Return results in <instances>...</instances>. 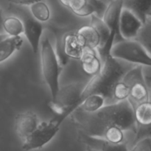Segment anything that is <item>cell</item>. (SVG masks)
Masks as SVG:
<instances>
[{
	"instance_id": "30bf717a",
	"label": "cell",
	"mask_w": 151,
	"mask_h": 151,
	"mask_svg": "<svg viewBox=\"0 0 151 151\" xmlns=\"http://www.w3.org/2000/svg\"><path fill=\"white\" fill-rule=\"evenodd\" d=\"M22 23L24 27L23 33L30 45L32 52L36 55L39 50L40 41L44 29L42 24L30 15H25L23 17Z\"/></svg>"
},
{
	"instance_id": "f1b7e54d",
	"label": "cell",
	"mask_w": 151,
	"mask_h": 151,
	"mask_svg": "<svg viewBox=\"0 0 151 151\" xmlns=\"http://www.w3.org/2000/svg\"><path fill=\"white\" fill-rule=\"evenodd\" d=\"M88 151H97V150H91V149H89Z\"/></svg>"
},
{
	"instance_id": "7a4b0ae2",
	"label": "cell",
	"mask_w": 151,
	"mask_h": 151,
	"mask_svg": "<svg viewBox=\"0 0 151 151\" xmlns=\"http://www.w3.org/2000/svg\"><path fill=\"white\" fill-rule=\"evenodd\" d=\"M102 63L100 73L93 76L86 85L81 94L80 106L87 97L94 94L103 95L106 99V105L114 103L112 98L114 87L128 71L136 66L114 58L111 55L107 56Z\"/></svg>"
},
{
	"instance_id": "9a60e30c",
	"label": "cell",
	"mask_w": 151,
	"mask_h": 151,
	"mask_svg": "<svg viewBox=\"0 0 151 151\" xmlns=\"http://www.w3.org/2000/svg\"><path fill=\"white\" fill-rule=\"evenodd\" d=\"M122 8L132 12L144 24L151 12V0H122Z\"/></svg>"
},
{
	"instance_id": "7c38bea8",
	"label": "cell",
	"mask_w": 151,
	"mask_h": 151,
	"mask_svg": "<svg viewBox=\"0 0 151 151\" xmlns=\"http://www.w3.org/2000/svg\"><path fill=\"white\" fill-rule=\"evenodd\" d=\"M79 137L81 142L91 150L97 151H129L128 142L121 144H113L103 139L87 136L81 131L79 132Z\"/></svg>"
},
{
	"instance_id": "52a82bcc",
	"label": "cell",
	"mask_w": 151,
	"mask_h": 151,
	"mask_svg": "<svg viewBox=\"0 0 151 151\" xmlns=\"http://www.w3.org/2000/svg\"><path fill=\"white\" fill-rule=\"evenodd\" d=\"M122 80L129 86L128 100L133 107L150 100V92L145 79L143 66L133 67L124 75Z\"/></svg>"
},
{
	"instance_id": "6da1fadb",
	"label": "cell",
	"mask_w": 151,
	"mask_h": 151,
	"mask_svg": "<svg viewBox=\"0 0 151 151\" xmlns=\"http://www.w3.org/2000/svg\"><path fill=\"white\" fill-rule=\"evenodd\" d=\"M70 116L80 131L89 137L101 139L105 130L112 125L125 132L137 133L134 107L128 100L106 105L94 113L78 108Z\"/></svg>"
},
{
	"instance_id": "1f68e13d",
	"label": "cell",
	"mask_w": 151,
	"mask_h": 151,
	"mask_svg": "<svg viewBox=\"0 0 151 151\" xmlns=\"http://www.w3.org/2000/svg\"><path fill=\"white\" fill-rule=\"evenodd\" d=\"M102 1H104V0H102Z\"/></svg>"
},
{
	"instance_id": "5bb4252c",
	"label": "cell",
	"mask_w": 151,
	"mask_h": 151,
	"mask_svg": "<svg viewBox=\"0 0 151 151\" xmlns=\"http://www.w3.org/2000/svg\"><path fill=\"white\" fill-rule=\"evenodd\" d=\"M137 125L136 136L145 129L151 128V100L143 102L134 107Z\"/></svg>"
},
{
	"instance_id": "603a6c76",
	"label": "cell",
	"mask_w": 151,
	"mask_h": 151,
	"mask_svg": "<svg viewBox=\"0 0 151 151\" xmlns=\"http://www.w3.org/2000/svg\"><path fill=\"white\" fill-rule=\"evenodd\" d=\"M30 12L32 17L41 23L47 22L50 18V8L42 1L30 5Z\"/></svg>"
},
{
	"instance_id": "ba28073f",
	"label": "cell",
	"mask_w": 151,
	"mask_h": 151,
	"mask_svg": "<svg viewBox=\"0 0 151 151\" xmlns=\"http://www.w3.org/2000/svg\"><path fill=\"white\" fill-rule=\"evenodd\" d=\"M85 47L76 32H68L62 38L61 43H57L56 55L60 66L67 62L68 58L81 60Z\"/></svg>"
},
{
	"instance_id": "44dd1931",
	"label": "cell",
	"mask_w": 151,
	"mask_h": 151,
	"mask_svg": "<svg viewBox=\"0 0 151 151\" xmlns=\"http://www.w3.org/2000/svg\"><path fill=\"white\" fill-rule=\"evenodd\" d=\"M68 8L70 9L75 15L81 17L91 16L94 14V9L87 0H70Z\"/></svg>"
},
{
	"instance_id": "f546056e",
	"label": "cell",
	"mask_w": 151,
	"mask_h": 151,
	"mask_svg": "<svg viewBox=\"0 0 151 151\" xmlns=\"http://www.w3.org/2000/svg\"><path fill=\"white\" fill-rule=\"evenodd\" d=\"M148 17H151V12L150 13H149V15H148Z\"/></svg>"
},
{
	"instance_id": "9c48e42d",
	"label": "cell",
	"mask_w": 151,
	"mask_h": 151,
	"mask_svg": "<svg viewBox=\"0 0 151 151\" xmlns=\"http://www.w3.org/2000/svg\"><path fill=\"white\" fill-rule=\"evenodd\" d=\"M143 23L128 9L122 8L118 24L119 34L122 40H135Z\"/></svg>"
},
{
	"instance_id": "5b68a950",
	"label": "cell",
	"mask_w": 151,
	"mask_h": 151,
	"mask_svg": "<svg viewBox=\"0 0 151 151\" xmlns=\"http://www.w3.org/2000/svg\"><path fill=\"white\" fill-rule=\"evenodd\" d=\"M110 55L114 58L136 66L151 67V56L136 40H122L115 42Z\"/></svg>"
},
{
	"instance_id": "d6986e66",
	"label": "cell",
	"mask_w": 151,
	"mask_h": 151,
	"mask_svg": "<svg viewBox=\"0 0 151 151\" xmlns=\"http://www.w3.org/2000/svg\"><path fill=\"white\" fill-rule=\"evenodd\" d=\"M2 29L5 34L10 37L20 36L24 32L22 21L15 16H10L3 20Z\"/></svg>"
},
{
	"instance_id": "277c9868",
	"label": "cell",
	"mask_w": 151,
	"mask_h": 151,
	"mask_svg": "<svg viewBox=\"0 0 151 151\" xmlns=\"http://www.w3.org/2000/svg\"><path fill=\"white\" fill-rule=\"evenodd\" d=\"M41 63L43 77L53 100L60 88L59 77L62 66L59 63L55 50L47 37L41 42Z\"/></svg>"
},
{
	"instance_id": "2e32d148",
	"label": "cell",
	"mask_w": 151,
	"mask_h": 151,
	"mask_svg": "<svg viewBox=\"0 0 151 151\" xmlns=\"http://www.w3.org/2000/svg\"><path fill=\"white\" fill-rule=\"evenodd\" d=\"M85 47L97 50L100 46V36L95 29L90 25H85L76 32Z\"/></svg>"
},
{
	"instance_id": "484cf974",
	"label": "cell",
	"mask_w": 151,
	"mask_h": 151,
	"mask_svg": "<svg viewBox=\"0 0 151 151\" xmlns=\"http://www.w3.org/2000/svg\"><path fill=\"white\" fill-rule=\"evenodd\" d=\"M41 1L42 0H8L9 2L19 5H32L35 3Z\"/></svg>"
},
{
	"instance_id": "ac0fdd59",
	"label": "cell",
	"mask_w": 151,
	"mask_h": 151,
	"mask_svg": "<svg viewBox=\"0 0 151 151\" xmlns=\"http://www.w3.org/2000/svg\"><path fill=\"white\" fill-rule=\"evenodd\" d=\"M106 105V99L103 95L94 94L87 97L78 108L87 113H94L100 110Z\"/></svg>"
},
{
	"instance_id": "3957f363",
	"label": "cell",
	"mask_w": 151,
	"mask_h": 151,
	"mask_svg": "<svg viewBox=\"0 0 151 151\" xmlns=\"http://www.w3.org/2000/svg\"><path fill=\"white\" fill-rule=\"evenodd\" d=\"M86 85L78 82L60 87L55 98L49 103V107L63 121L80 106V100Z\"/></svg>"
},
{
	"instance_id": "ffe728a7",
	"label": "cell",
	"mask_w": 151,
	"mask_h": 151,
	"mask_svg": "<svg viewBox=\"0 0 151 151\" xmlns=\"http://www.w3.org/2000/svg\"><path fill=\"white\" fill-rule=\"evenodd\" d=\"M135 40L151 56V17L147 18Z\"/></svg>"
},
{
	"instance_id": "d4e9b609",
	"label": "cell",
	"mask_w": 151,
	"mask_h": 151,
	"mask_svg": "<svg viewBox=\"0 0 151 151\" xmlns=\"http://www.w3.org/2000/svg\"><path fill=\"white\" fill-rule=\"evenodd\" d=\"M90 5L94 9V14L100 18H103L108 4L102 0H87Z\"/></svg>"
},
{
	"instance_id": "cb8c5ba5",
	"label": "cell",
	"mask_w": 151,
	"mask_h": 151,
	"mask_svg": "<svg viewBox=\"0 0 151 151\" xmlns=\"http://www.w3.org/2000/svg\"><path fill=\"white\" fill-rule=\"evenodd\" d=\"M129 151H151V137H144L134 143Z\"/></svg>"
},
{
	"instance_id": "e0dca14e",
	"label": "cell",
	"mask_w": 151,
	"mask_h": 151,
	"mask_svg": "<svg viewBox=\"0 0 151 151\" xmlns=\"http://www.w3.org/2000/svg\"><path fill=\"white\" fill-rule=\"evenodd\" d=\"M21 36H7L0 42V63L10 57L16 51L19 50L23 44Z\"/></svg>"
},
{
	"instance_id": "4dcf8cb0",
	"label": "cell",
	"mask_w": 151,
	"mask_h": 151,
	"mask_svg": "<svg viewBox=\"0 0 151 151\" xmlns=\"http://www.w3.org/2000/svg\"><path fill=\"white\" fill-rule=\"evenodd\" d=\"M120 1H122V0H120Z\"/></svg>"
},
{
	"instance_id": "4fadbf2b",
	"label": "cell",
	"mask_w": 151,
	"mask_h": 151,
	"mask_svg": "<svg viewBox=\"0 0 151 151\" xmlns=\"http://www.w3.org/2000/svg\"><path fill=\"white\" fill-rule=\"evenodd\" d=\"M80 60L83 70L86 75L93 77L101 71L103 63L96 50L85 47Z\"/></svg>"
},
{
	"instance_id": "7402d4cb",
	"label": "cell",
	"mask_w": 151,
	"mask_h": 151,
	"mask_svg": "<svg viewBox=\"0 0 151 151\" xmlns=\"http://www.w3.org/2000/svg\"><path fill=\"white\" fill-rule=\"evenodd\" d=\"M125 131L117 126L112 125L105 130L101 139L113 144H121L127 142L125 140Z\"/></svg>"
},
{
	"instance_id": "8992f818",
	"label": "cell",
	"mask_w": 151,
	"mask_h": 151,
	"mask_svg": "<svg viewBox=\"0 0 151 151\" xmlns=\"http://www.w3.org/2000/svg\"><path fill=\"white\" fill-rule=\"evenodd\" d=\"M62 122L58 116L49 122H39L36 129L22 142V149L25 151L37 150L48 144L59 131Z\"/></svg>"
},
{
	"instance_id": "8fae6325",
	"label": "cell",
	"mask_w": 151,
	"mask_h": 151,
	"mask_svg": "<svg viewBox=\"0 0 151 151\" xmlns=\"http://www.w3.org/2000/svg\"><path fill=\"white\" fill-rule=\"evenodd\" d=\"M38 124V116L33 112L26 111L19 114L15 119V131L23 142L36 129Z\"/></svg>"
},
{
	"instance_id": "83f0119b",
	"label": "cell",
	"mask_w": 151,
	"mask_h": 151,
	"mask_svg": "<svg viewBox=\"0 0 151 151\" xmlns=\"http://www.w3.org/2000/svg\"><path fill=\"white\" fill-rule=\"evenodd\" d=\"M7 36H8V35H7V34H0V42H1L2 40H4L5 38H7Z\"/></svg>"
},
{
	"instance_id": "4316f807",
	"label": "cell",
	"mask_w": 151,
	"mask_h": 151,
	"mask_svg": "<svg viewBox=\"0 0 151 151\" xmlns=\"http://www.w3.org/2000/svg\"><path fill=\"white\" fill-rule=\"evenodd\" d=\"M60 1V2L63 5H64L65 7H67L69 6V1H70V0H59Z\"/></svg>"
}]
</instances>
